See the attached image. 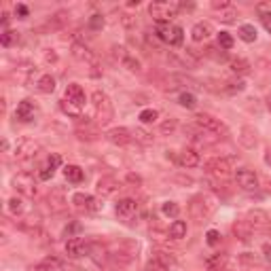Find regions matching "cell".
Returning a JSON list of instances; mask_svg holds the SVG:
<instances>
[{"instance_id": "cell-1", "label": "cell", "mask_w": 271, "mask_h": 271, "mask_svg": "<svg viewBox=\"0 0 271 271\" xmlns=\"http://www.w3.org/2000/svg\"><path fill=\"white\" fill-rule=\"evenodd\" d=\"M155 34H157V38H159L161 42H165V45H169V47L182 45V38H184L182 28L176 26V23H172V21L157 23V26H155Z\"/></svg>"}, {"instance_id": "cell-2", "label": "cell", "mask_w": 271, "mask_h": 271, "mask_svg": "<svg viewBox=\"0 0 271 271\" xmlns=\"http://www.w3.org/2000/svg\"><path fill=\"white\" fill-rule=\"evenodd\" d=\"M91 104L95 108V119L100 125H106L112 121V115H115V110H112V102H110V97L104 93V91H93L91 95Z\"/></svg>"}, {"instance_id": "cell-3", "label": "cell", "mask_w": 271, "mask_h": 271, "mask_svg": "<svg viewBox=\"0 0 271 271\" xmlns=\"http://www.w3.org/2000/svg\"><path fill=\"white\" fill-rule=\"evenodd\" d=\"M178 3H167V0H157V3L149 5V15L157 21V23H163V21H172V17L178 15Z\"/></svg>"}, {"instance_id": "cell-4", "label": "cell", "mask_w": 271, "mask_h": 271, "mask_svg": "<svg viewBox=\"0 0 271 271\" xmlns=\"http://www.w3.org/2000/svg\"><path fill=\"white\" fill-rule=\"evenodd\" d=\"M193 123H195V125H199L202 130H206V132L214 134L216 138H227V136H229V130H227V125H225L220 119H214V117H210V115H204V112H199V115H195Z\"/></svg>"}, {"instance_id": "cell-5", "label": "cell", "mask_w": 271, "mask_h": 271, "mask_svg": "<svg viewBox=\"0 0 271 271\" xmlns=\"http://www.w3.org/2000/svg\"><path fill=\"white\" fill-rule=\"evenodd\" d=\"M13 189H15L19 195H23V197H36V193H38L34 176L28 174V172H21L17 176H13Z\"/></svg>"}, {"instance_id": "cell-6", "label": "cell", "mask_w": 271, "mask_h": 271, "mask_svg": "<svg viewBox=\"0 0 271 271\" xmlns=\"http://www.w3.org/2000/svg\"><path fill=\"white\" fill-rule=\"evenodd\" d=\"M204 169L210 174V176H214V178H229L231 176V165H229V161L225 159V157H212V159H208L206 163H204Z\"/></svg>"}, {"instance_id": "cell-7", "label": "cell", "mask_w": 271, "mask_h": 271, "mask_svg": "<svg viewBox=\"0 0 271 271\" xmlns=\"http://www.w3.org/2000/svg\"><path fill=\"white\" fill-rule=\"evenodd\" d=\"M235 180H237V184L244 191H248V193H254V191H259V176H256L252 169H248V167H239L237 172H235Z\"/></svg>"}, {"instance_id": "cell-8", "label": "cell", "mask_w": 271, "mask_h": 271, "mask_svg": "<svg viewBox=\"0 0 271 271\" xmlns=\"http://www.w3.org/2000/svg\"><path fill=\"white\" fill-rule=\"evenodd\" d=\"M38 151H40V146H38V142H34V140H19L15 144V157L19 161L34 159V157L38 155Z\"/></svg>"}, {"instance_id": "cell-9", "label": "cell", "mask_w": 271, "mask_h": 271, "mask_svg": "<svg viewBox=\"0 0 271 271\" xmlns=\"http://www.w3.org/2000/svg\"><path fill=\"white\" fill-rule=\"evenodd\" d=\"M106 140L115 146H127L134 140V132L127 130V127H115V130H110L106 134Z\"/></svg>"}, {"instance_id": "cell-10", "label": "cell", "mask_w": 271, "mask_h": 271, "mask_svg": "<svg viewBox=\"0 0 271 271\" xmlns=\"http://www.w3.org/2000/svg\"><path fill=\"white\" fill-rule=\"evenodd\" d=\"M119 189H121V182L112 176H102L95 184V191L100 197H112Z\"/></svg>"}, {"instance_id": "cell-11", "label": "cell", "mask_w": 271, "mask_h": 271, "mask_svg": "<svg viewBox=\"0 0 271 271\" xmlns=\"http://www.w3.org/2000/svg\"><path fill=\"white\" fill-rule=\"evenodd\" d=\"M66 254L70 259H79V256L89 254V244L83 237H70L66 241Z\"/></svg>"}, {"instance_id": "cell-12", "label": "cell", "mask_w": 271, "mask_h": 271, "mask_svg": "<svg viewBox=\"0 0 271 271\" xmlns=\"http://www.w3.org/2000/svg\"><path fill=\"white\" fill-rule=\"evenodd\" d=\"M246 220L252 225V229H269V227H271V216L265 210H261V208L250 210Z\"/></svg>"}, {"instance_id": "cell-13", "label": "cell", "mask_w": 271, "mask_h": 271, "mask_svg": "<svg viewBox=\"0 0 271 271\" xmlns=\"http://www.w3.org/2000/svg\"><path fill=\"white\" fill-rule=\"evenodd\" d=\"M72 204H75V208L85 210V212H97L100 210V202L93 195H87V193H75Z\"/></svg>"}, {"instance_id": "cell-14", "label": "cell", "mask_w": 271, "mask_h": 271, "mask_svg": "<svg viewBox=\"0 0 271 271\" xmlns=\"http://www.w3.org/2000/svg\"><path fill=\"white\" fill-rule=\"evenodd\" d=\"M208 214H210V210H208V204H206V199L202 195L193 197L191 202H189V216L193 220H204Z\"/></svg>"}, {"instance_id": "cell-15", "label": "cell", "mask_w": 271, "mask_h": 271, "mask_svg": "<svg viewBox=\"0 0 271 271\" xmlns=\"http://www.w3.org/2000/svg\"><path fill=\"white\" fill-rule=\"evenodd\" d=\"M34 117H36L34 102L32 100H21V102L17 104V108H15V119L21 121V123H30V121H34Z\"/></svg>"}, {"instance_id": "cell-16", "label": "cell", "mask_w": 271, "mask_h": 271, "mask_svg": "<svg viewBox=\"0 0 271 271\" xmlns=\"http://www.w3.org/2000/svg\"><path fill=\"white\" fill-rule=\"evenodd\" d=\"M115 212H117V216H119V218L130 220L132 216H136V212H138V202H136V199L125 197V199H121V202H117Z\"/></svg>"}, {"instance_id": "cell-17", "label": "cell", "mask_w": 271, "mask_h": 271, "mask_svg": "<svg viewBox=\"0 0 271 271\" xmlns=\"http://www.w3.org/2000/svg\"><path fill=\"white\" fill-rule=\"evenodd\" d=\"M199 163H202V157H199V153L195 149H182L178 153V165H182V167H197Z\"/></svg>"}, {"instance_id": "cell-18", "label": "cell", "mask_w": 271, "mask_h": 271, "mask_svg": "<svg viewBox=\"0 0 271 271\" xmlns=\"http://www.w3.org/2000/svg\"><path fill=\"white\" fill-rule=\"evenodd\" d=\"M68 102H72V104H77V106H85V91H83V87L79 83H70L68 87H66V95H64Z\"/></svg>"}, {"instance_id": "cell-19", "label": "cell", "mask_w": 271, "mask_h": 271, "mask_svg": "<svg viewBox=\"0 0 271 271\" xmlns=\"http://www.w3.org/2000/svg\"><path fill=\"white\" fill-rule=\"evenodd\" d=\"M237 140L241 142V146H246V149H254L256 146V142H259V136H256V130L250 125H244L239 130V136Z\"/></svg>"}, {"instance_id": "cell-20", "label": "cell", "mask_w": 271, "mask_h": 271, "mask_svg": "<svg viewBox=\"0 0 271 271\" xmlns=\"http://www.w3.org/2000/svg\"><path fill=\"white\" fill-rule=\"evenodd\" d=\"M204 265H206L208 271H223L225 265H227V254L225 252H214L204 261Z\"/></svg>"}, {"instance_id": "cell-21", "label": "cell", "mask_w": 271, "mask_h": 271, "mask_svg": "<svg viewBox=\"0 0 271 271\" xmlns=\"http://www.w3.org/2000/svg\"><path fill=\"white\" fill-rule=\"evenodd\" d=\"M58 269H62V261L55 259V256H47L40 263L28 267V271H58Z\"/></svg>"}, {"instance_id": "cell-22", "label": "cell", "mask_w": 271, "mask_h": 271, "mask_svg": "<svg viewBox=\"0 0 271 271\" xmlns=\"http://www.w3.org/2000/svg\"><path fill=\"white\" fill-rule=\"evenodd\" d=\"M233 235L239 241H250L252 239V225L248 220H237L233 225Z\"/></svg>"}, {"instance_id": "cell-23", "label": "cell", "mask_w": 271, "mask_h": 271, "mask_svg": "<svg viewBox=\"0 0 271 271\" xmlns=\"http://www.w3.org/2000/svg\"><path fill=\"white\" fill-rule=\"evenodd\" d=\"M72 55L79 60V62H85V64H95V58L93 53L83 45V42H72Z\"/></svg>"}, {"instance_id": "cell-24", "label": "cell", "mask_w": 271, "mask_h": 271, "mask_svg": "<svg viewBox=\"0 0 271 271\" xmlns=\"http://www.w3.org/2000/svg\"><path fill=\"white\" fill-rule=\"evenodd\" d=\"M210 34H212V26L206 23V21L195 23V26H193V30H191V38H193L195 42H202V40L210 38Z\"/></svg>"}, {"instance_id": "cell-25", "label": "cell", "mask_w": 271, "mask_h": 271, "mask_svg": "<svg viewBox=\"0 0 271 271\" xmlns=\"http://www.w3.org/2000/svg\"><path fill=\"white\" fill-rule=\"evenodd\" d=\"M36 89L40 93H53L55 91V79L51 75H42L38 81H36Z\"/></svg>"}, {"instance_id": "cell-26", "label": "cell", "mask_w": 271, "mask_h": 271, "mask_svg": "<svg viewBox=\"0 0 271 271\" xmlns=\"http://www.w3.org/2000/svg\"><path fill=\"white\" fill-rule=\"evenodd\" d=\"M87 256H91L97 265H102L108 259V252H106V248L102 244H89V254Z\"/></svg>"}, {"instance_id": "cell-27", "label": "cell", "mask_w": 271, "mask_h": 271, "mask_svg": "<svg viewBox=\"0 0 271 271\" xmlns=\"http://www.w3.org/2000/svg\"><path fill=\"white\" fill-rule=\"evenodd\" d=\"M167 235L172 237V239H182V237H187V223H184V220H174L172 225H169Z\"/></svg>"}, {"instance_id": "cell-28", "label": "cell", "mask_w": 271, "mask_h": 271, "mask_svg": "<svg viewBox=\"0 0 271 271\" xmlns=\"http://www.w3.org/2000/svg\"><path fill=\"white\" fill-rule=\"evenodd\" d=\"M64 176H66L68 182L79 184V182H83V169L79 165H66L64 167Z\"/></svg>"}, {"instance_id": "cell-29", "label": "cell", "mask_w": 271, "mask_h": 271, "mask_svg": "<svg viewBox=\"0 0 271 271\" xmlns=\"http://www.w3.org/2000/svg\"><path fill=\"white\" fill-rule=\"evenodd\" d=\"M60 106H62V110L66 112L68 117H75V119H81V117H83V108H81V106H77V104H72V102H68L66 97L60 102Z\"/></svg>"}, {"instance_id": "cell-30", "label": "cell", "mask_w": 271, "mask_h": 271, "mask_svg": "<svg viewBox=\"0 0 271 271\" xmlns=\"http://www.w3.org/2000/svg\"><path fill=\"white\" fill-rule=\"evenodd\" d=\"M239 38L244 40V42H254L256 40V28L252 23L239 26Z\"/></svg>"}, {"instance_id": "cell-31", "label": "cell", "mask_w": 271, "mask_h": 271, "mask_svg": "<svg viewBox=\"0 0 271 271\" xmlns=\"http://www.w3.org/2000/svg\"><path fill=\"white\" fill-rule=\"evenodd\" d=\"M134 140H136V142H140V144H146V146L155 142L153 134H151V132H146V130H142V127H136V130H134Z\"/></svg>"}, {"instance_id": "cell-32", "label": "cell", "mask_w": 271, "mask_h": 271, "mask_svg": "<svg viewBox=\"0 0 271 271\" xmlns=\"http://www.w3.org/2000/svg\"><path fill=\"white\" fill-rule=\"evenodd\" d=\"M155 259L159 261L161 265H165L167 269L176 265V259H174V254H169V252H165V250H157V252H155Z\"/></svg>"}, {"instance_id": "cell-33", "label": "cell", "mask_w": 271, "mask_h": 271, "mask_svg": "<svg viewBox=\"0 0 271 271\" xmlns=\"http://www.w3.org/2000/svg\"><path fill=\"white\" fill-rule=\"evenodd\" d=\"M231 72H235V75H248L250 72V62L241 60V58L233 60L231 62Z\"/></svg>"}, {"instance_id": "cell-34", "label": "cell", "mask_w": 271, "mask_h": 271, "mask_svg": "<svg viewBox=\"0 0 271 271\" xmlns=\"http://www.w3.org/2000/svg\"><path fill=\"white\" fill-rule=\"evenodd\" d=\"M178 104L184 106V108H195L197 106V100H195V95L191 91H182L178 95Z\"/></svg>"}, {"instance_id": "cell-35", "label": "cell", "mask_w": 271, "mask_h": 271, "mask_svg": "<svg viewBox=\"0 0 271 271\" xmlns=\"http://www.w3.org/2000/svg\"><path fill=\"white\" fill-rule=\"evenodd\" d=\"M121 64H123V68H127V70H130V72H140V70H142V66H140V60H136L132 53L127 55V58H125Z\"/></svg>"}, {"instance_id": "cell-36", "label": "cell", "mask_w": 271, "mask_h": 271, "mask_svg": "<svg viewBox=\"0 0 271 271\" xmlns=\"http://www.w3.org/2000/svg\"><path fill=\"white\" fill-rule=\"evenodd\" d=\"M235 17H237V11H235L233 7H227V9H223V11L218 13V19L225 21V23H233Z\"/></svg>"}, {"instance_id": "cell-37", "label": "cell", "mask_w": 271, "mask_h": 271, "mask_svg": "<svg viewBox=\"0 0 271 271\" xmlns=\"http://www.w3.org/2000/svg\"><path fill=\"white\" fill-rule=\"evenodd\" d=\"M161 212L165 214V216H172V218H176L178 214H180V206H178L176 202H165V204L161 206Z\"/></svg>"}, {"instance_id": "cell-38", "label": "cell", "mask_w": 271, "mask_h": 271, "mask_svg": "<svg viewBox=\"0 0 271 271\" xmlns=\"http://www.w3.org/2000/svg\"><path fill=\"white\" fill-rule=\"evenodd\" d=\"M218 47H220L223 51L233 49V36H231L229 32H220V34H218Z\"/></svg>"}, {"instance_id": "cell-39", "label": "cell", "mask_w": 271, "mask_h": 271, "mask_svg": "<svg viewBox=\"0 0 271 271\" xmlns=\"http://www.w3.org/2000/svg\"><path fill=\"white\" fill-rule=\"evenodd\" d=\"M223 89L227 93H237V91H244L246 89V83L244 81H231V83H225Z\"/></svg>"}, {"instance_id": "cell-40", "label": "cell", "mask_w": 271, "mask_h": 271, "mask_svg": "<svg viewBox=\"0 0 271 271\" xmlns=\"http://www.w3.org/2000/svg\"><path fill=\"white\" fill-rule=\"evenodd\" d=\"M68 17H70V15H68L66 11H60V13H55V15L49 19V26H51V28H62V26L68 21Z\"/></svg>"}, {"instance_id": "cell-41", "label": "cell", "mask_w": 271, "mask_h": 271, "mask_svg": "<svg viewBox=\"0 0 271 271\" xmlns=\"http://www.w3.org/2000/svg\"><path fill=\"white\" fill-rule=\"evenodd\" d=\"M17 38H19L17 32H13V30H9V28H7V30L3 32V36H0V42H3V47H11Z\"/></svg>"}, {"instance_id": "cell-42", "label": "cell", "mask_w": 271, "mask_h": 271, "mask_svg": "<svg viewBox=\"0 0 271 271\" xmlns=\"http://www.w3.org/2000/svg\"><path fill=\"white\" fill-rule=\"evenodd\" d=\"M9 210H11V214H21L23 212V202H21V197H11L9 199Z\"/></svg>"}, {"instance_id": "cell-43", "label": "cell", "mask_w": 271, "mask_h": 271, "mask_svg": "<svg viewBox=\"0 0 271 271\" xmlns=\"http://www.w3.org/2000/svg\"><path fill=\"white\" fill-rule=\"evenodd\" d=\"M157 117H159V112L153 110V108H146V110L140 112V121H142V123H155Z\"/></svg>"}, {"instance_id": "cell-44", "label": "cell", "mask_w": 271, "mask_h": 271, "mask_svg": "<svg viewBox=\"0 0 271 271\" xmlns=\"http://www.w3.org/2000/svg\"><path fill=\"white\" fill-rule=\"evenodd\" d=\"M204 53L208 55V58L216 60V62H225V60H227V53H225V51H220V53H218V49H216V47H208Z\"/></svg>"}, {"instance_id": "cell-45", "label": "cell", "mask_w": 271, "mask_h": 271, "mask_svg": "<svg viewBox=\"0 0 271 271\" xmlns=\"http://www.w3.org/2000/svg\"><path fill=\"white\" fill-rule=\"evenodd\" d=\"M104 23H106V21H104V17L100 15V13H95V15L89 17V28H91V30H95V32H97V30H102Z\"/></svg>"}, {"instance_id": "cell-46", "label": "cell", "mask_w": 271, "mask_h": 271, "mask_svg": "<svg viewBox=\"0 0 271 271\" xmlns=\"http://www.w3.org/2000/svg\"><path fill=\"white\" fill-rule=\"evenodd\" d=\"M127 55H130V51H127L125 47H119V45L112 47V58H115L117 62H123V60L127 58Z\"/></svg>"}, {"instance_id": "cell-47", "label": "cell", "mask_w": 271, "mask_h": 271, "mask_svg": "<svg viewBox=\"0 0 271 271\" xmlns=\"http://www.w3.org/2000/svg\"><path fill=\"white\" fill-rule=\"evenodd\" d=\"M53 174H55V169H53L51 165H47V163H45V165L40 167L38 178H40V180H51V178H53Z\"/></svg>"}, {"instance_id": "cell-48", "label": "cell", "mask_w": 271, "mask_h": 271, "mask_svg": "<svg viewBox=\"0 0 271 271\" xmlns=\"http://www.w3.org/2000/svg\"><path fill=\"white\" fill-rule=\"evenodd\" d=\"M206 241L210 246H216V244H220V233L216 231V229H210L208 233H206Z\"/></svg>"}, {"instance_id": "cell-49", "label": "cell", "mask_w": 271, "mask_h": 271, "mask_svg": "<svg viewBox=\"0 0 271 271\" xmlns=\"http://www.w3.org/2000/svg\"><path fill=\"white\" fill-rule=\"evenodd\" d=\"M75 233H81V225L79 223H70V227L64 229V237H79Z\"/></svg>"}, {"instance_id": "cell-50", "label": "cell", "mask_w": 271, "mask_h": 271, "mask_svg": "<svg viewBox=\"0 0 271 271\" xmlns=\"http://www.w3.org/2000/svg\"><path fill=\"white\" fill-rule=\"evenodd\" d=\"M144 271H169V269H167L165 265H161V263L157 261V259H153V261H149V263H146Z\"/></svg>"}, {"instance_id": "cell-51", "label": "cell", "mask_w": 271, "mask_h": 271, "mask_svg": "<svg viewBox=\"0 0 271 271\" xmlns=\"http://www.w3.org/2000/svg\"><path fill=\"white\" fill-rule=\"evenodd\" d=\"M239 261L244 263V265H259V259H256L252 252H244V254L239 256Z\"/></svg>"}, {"instance_id": "cell-52", "label": "cell", "mask_w": 271, "mask_h": 271, "mask_svg": "<svg viewBox=\"0 0 271 271\" xmlns=\"http://www.w3.org/2000/svg\"><path fill=\"white\" fill-rule=\"evenodd\" d=\"M176 127H178V121H176V119H169V121L161 123V132H163V134H172Z\"/></svg>"}, {"instance_id": "cell-53", "label": "cell", "mask_w": 271, "mask_h": 271, "mask_svg": "<svg viewBox=\"0 0 271 271\" xmlns=\"http://www.w3.org/2000/svg\"><path fill=\"white\" fill-rule=\"evenodd\" d=\"M49 204H53V208H55V210H62L64 199H62V195H60V193H53V195L49 197Z\"/></svg>"}, {"instance_id": "cell-54", "label": "cell", "mask_w": 271, "mask_h": 271, "mask_svg": "<svg viewBox=\"0 0 271 271\" xmlns=\"http://www.w3.org/2000/svg\"><path fill=\"white\" fill-rule=\"evenodd\" d=\"M47 165H51L53 169H58L62 165V157L60 155H49V159H47Z\"/></svg>"}, {"instance_id": "cell-55", "label": "cell", "mask_w": 271, "mask_h": 271, "mask_svg": "<svg viewBox=\"0 0 271 271\" xmlns=\"http://www.w3.org/2000/svg\"><path fill=\"white\" fill-rule=\"evenodd\" d=\"M263 256H265V261L271 265V241H265V244H263Z\"/></svg>"}, {"instance_id": "cell-56", "label": "cell", "mask_w": 271, "mask_h": 271, "mask_svg": "<svg viewBox=\"0 0 271 271\" xmlns=\"http://www.w3.org/2000/svg\"><path fill=\"white\" fill-rule=\"evenodd\" d=\"M121 23H123L125 28H134V26H136V17H132V15H123V17H121Z\"/></svg>"}, {"instance_id": "cell-57", "label": "cell", "mask_w": 271, "mask_h": 271, "mask_svg": "<svg viewBox=\"0 0 271 271\" xmlns=\"http://www.w3.org/2000/svg\"><path fill=\"white\" fill-rule=\"evenodd\" d=\"M15 15L28 17V7H26V5H17V7H15Z\"/></svg>"}, {"instance_id": "cell-58", "label": "cell", "mask_w": 271, "mask_h": 271, "mask_svg": "<svg viewBox=\"0 0 271 271\" xmlns=\"http://www.w3.org/2000/svg\"><path fill=\"white\" fill-rule=\"evenodd\" d=\"M265 163L271 167V149H267V151H265Z\"/></svg>"}]
</instances>
